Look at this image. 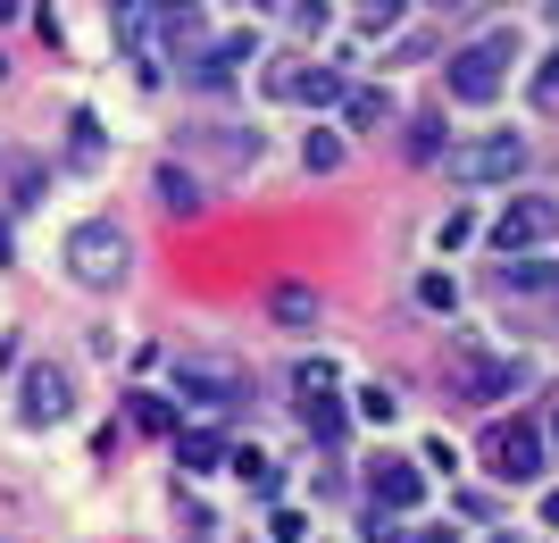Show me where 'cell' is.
<instances>
[{
  "instance_id": "obj_1",
  "label": "cell",
  "mask_w": 559,
  "mask_h": 543,
  "mask_svg": "<svg viewBox=\"0 0 559 543\" xmlns=\"http://www.w3.org/2000/svg\"><path fill=\"white\" fill-rule=\"evenodd\" d=\"M126 268H134V235H126L117 217H84L68 235V276L84 284V293H117Z\"/></svg>"
},
{
  "instance_id": "obj_2",
  "label": "cell",
  "mask_w": 559,
  "mask_h": 543,
  "mask_svg": "<svg viewBox=\"0 0 559 543\" xmlns=\"http://www.w3.org/2000/svg\"><path fill=\"white\" fill-rule=\"evenodd\" d=\"M176 393H185V410H234L251 393V368L234 352H176Z\"/></svg>"
},
{
  "instance_id": "obj_3",
  "label": "cell",
  "mask_w": 559,
  "mask_h": 543,
  "mask_svg": "<svg viewBox=\"0 0 559 543\" xmlns=\"http://www.w3.org/2000/svg\"><path fill=\"white\" fill-rule=\"evenodd\" d=\"M510 68H518V43H510V34H485V43L451 50V101L485 109V101L501 93V84H510Z\"/></svg>"
},
{
  "instance_id": "obj_4",
  "label": "cell",
  "mask_w": 559,
  "mask_h": 543,
  "mask_svg": "<svg viewBox=\"0 0 559 543\" xmlns=\"http://www.w3.org/2000/svg\"><path fill=\"white\" fill-rule=\"evenodd\" d=\"M451 393L467 410H492L501 393H518V359H501L492 343H451Z\"/></svg>"
},
{
  "instance_id": "obj_5",
  "label": "cell",
  "mask_w": 559,
  "mask_h": 543,
  "mask_svg": "<svg viewBox=\"0 0 559 543\" xmlns=\"http://www.w3.org/2000/svg\"><path fill=\"white\" fill-rule=\"evenodd\" d=\"M485 469H492V476H510V485L543 476V426H526V418H492V426H485Z\"/></svg>"
},
{
  "instance_id": "obj_6",
  "label": "cell",
  "mask_w": 559,
  "mask_h": 543,
  "mask_svg": "<svg viewBox=\"0 0 559 543\" xmlns=\"http://www.w3.org/2000/svg\"><path fill=\"white\" fill-rule=\"evenodd\" d=\"M518 167H526V142L518 134H476L451 151V176L460 185H518Z\"/></svg>"
},
{
  "instance_id": "obj_7",
  "label": "cell",
  "mask_w": 559,
  "mask_h": 543,
  "mask_svg": "<svg viewBox=\"0 0 559 543\" xmlns=\"http://www.w3.org/2000/svg\"><path fill=\"white\" fill-rule=\"evenodd\" d=\"M68 410H75V377H68V368H50V359H34V368L17 377V418L25 426H59Z\"/></svg>"
},
{
  "instance_id": "obj_8",
  "label": "cell",
  "mask_w": 559,
  "mask_h": 543,
  "mask_svg": "<svg viewBox=\"0 0 559 543\" xmlns=\"http://www.w3.org/2000/svg\"><path fill=\"white\" fill-rule=\"evenodd\" d=\"M551 226H559V201H543V192H518L510 210L492 217V251H501V260H518V251H535Z\"/></svg>"
},
{
  "instance_id": "obj_9",
  "label": "cell",
  "mask_w": 559,
  "mask_h": 543,
  "mask_svg": "<svg viewBox=\"0 0 559 543\" xmlns=\"http://www.w3.org/2000/svg\"><path fill=\"white\" fill-rule=\"evenodd\" d=\"M267 93H276V101H301V109H334V101H343L350 84H343L334 68H309V59H284V68L267 75Z\"/></svg>"
},
{
  "instance_id": "obj_10",
  "label": "cell",
  "mask_w": 559,
  "mask_h": 543,
  "mask_svg": "<svg viewBox=\"0 0 559 543\" xmlns=\"http://www.w3.org/2000/svg\"><path fill=\"white\" fill-rule=\"evenodd\" d=\"M251 59H259V34H251V25H242V34H217V43L210 50H201V59H192V84H210V93H217V84H234V75H242V68H251Z\"/></svg>"
},
{
  "instance_id": "obj_11",
  "label": "cell",
  "mask_w": 559,
  "mask_h": 543,
  "mask_svg": "<svg viewBox=\"0 0 559 543\" xmlns=\"http://www.w3.org/2000/svg\"><path fill=\"white\" fill-rule=\"evenodd\" d=\"M368 485H376L384 510H418V501H426V469H418V460H376Z\"/></svg>"
},
{
  "instance_id": "obj_12",
  "label": "cell",
  "mask_w": 559,
  "mask_h": 543,
  "mask_svg": "<svg viewBox=\"0 0 559 543\" xmlns=\"http://www.w3.org/2000/svg\"><path fill=\"white\" fill-rule=\"evenodd\" d=\"M501 302H559V268H543L535 251L501 260Z\"/></svg>"
},
{
  "instance_id": "obj_13",
  "label": "cell",
  "mask_w": 559,
  "mask_h": 543,
  "mask_svg": "<svg viewBox=\"0 0 559 543\" xmlns=\"http://www.w3.org/2000/svg\"><path fill=\"white\" fill-rule=\"evenodd\" d=\"M151 192H159V210H167V217H192V210H201V176H192V167H176V160H159Z\"/></svg>"
},
{
  "instance_id": "obj_14",
  "label": "cell",
  "mask_w": 559,
  "mask_h": 543,
  "mask_svg": "<svg viewBox=\"0 0 559 543\" xmlns=\"http://www.w3.org/2000/svg\"><path fill=\"white\" fill-rule=\"evenodd\" d=\"M267 318H276V327H318V284H276V293H267Z\"/></svg>"
},
{
  "instance_id": "obj_15",
  "label": "cell",
  "mask_w": 559,
  "mask_h": 543,
  "mask_svg": "<svg viewBox=\"0 0 559 543\" xmlns=\"http://www.w3.org/2000/svg\"><path fill=\"white\" fill-rule=\"evenodd\" d=\"M226 469L242 476V485H251L259 501H276V494H284V469L267 460V451H226Z\"/></svg>"
},
{
  "instance_id": "obj_16",
  "label": "cell",
  "mask_w": 559,
  "mask_h": 543,
  "mask_svg": "<svg viewBox=\"0 0 559 543\" xmlns=\"http://www.w3.org/2000/svg\"><path fill=\"white\" fill-rule=\"evenodd\" d=\"M176 460H185L192 476H210V469H226V444H217L210 426H192V435H176Z\"/></svg>"
},
{
  "instance_id": "obj_17",
  "label": "cell",
  "mask_w": 559,
  "mask_h": 543,
  "mask_svg": "<svg viewBox=\"0 0 559 543\" xmlns=\"http://www.w3.org/2000/svg\"><path fill=\"white\" fill-rule=\"evenodd\" d=\"M301 426L318 444H343V402H334V393H301Z\"/></svg>"
},
{
  "instance_id": "obj_18",
  "label": "cell",
  "mask_w": 559,
  "mask_h": 543,
  "mask_svg": "<svg viewBox=\"0 0 559 543\" xmlns=\"http://www.w3.org/2000/svg\"><path fill=\"white\" fill-rule=\"evenodd\" d=\"M343 118H350V134H376V126H384V93H376V84L343 93Z\"/></svg>"
},
{
  "instance_id": "obj_19",
  "label": "cell",
  "mask_w": 559,
  "mask_h": 543,
  "mask_svg": "<svg viewBox=\"0 0 559 543\" xmlns=\"http://www.w3.org/2000/svg\"><path fill=\"white\" fill-rule=\"evenodd\" d=\"M68 167H100V118H93V109H75V126H68Z\"/></svg>"
},
{
  "instance_id": "obj_20",
  "label": "cell",
  "mask_w": 559,
  "mask_h": 543,
  "mask_svg": "<svg viewBox=\"0 0 559 543\" xmlns=\"http://www.w3.org/2000/svg\"><path fill=\"white\" fill-rule=\"evenodd\" d=\"M409 160H418V167L443 160V118H435V109H426V118H409Z\"/></svg>"
},
{
  "instance_id": "obj_21",
  "label": "cell",
  "mask_w": 559,
  "mask_h": 543,
  "mask_svg": "<svg viewBox=\"0 0 559 543\" xmlns=\"http://www.w3.org/2000/svg\"><path fill=\"white\" fill-rule=\"evenodd\" d=\"M301 167H309V176H334V167H343V134H326V126H318V134L301 142Z\"/></svg>"
},
{
  "instance_id": "obj_22",
  "label": "cell",
  "mask_w": 559,
  "mask_h": 543,
  "mask_svg": "<svg viewBox=\"0 0 559 543\" xmlns=\"http://www.w3.org/2000/svg\"><path fill=\"white\" fill-rule=\"evenodd\" d=\"M151 17H159L167 34H192V25H201V0H151Z\"/></svg>"
},
{
  "instance_id": "obj_23",
  "label": "cell",
  "mask_w": 559,
  "mask_h": 543,
  "mask_svg": "<svg viewBox=\"0 0 559 543\" xmlns=\"http://www.w3.org/2000/svg\"><path fill=\"white\" fill-rule=\"evenodd\" d=\"M359 418L393 426V418H401V393H393V385H368V393H359Z\"/></svg>"
},
{
  "instance_id": "obj_24",
  "label": "cell",
  "mask_w": 559,
  "mask_h": 543,
  "mask_svg": "<svg viewBox=\"0 0 559 543\" xmlns=\"http://www.w3.org/2000/svg\"><path fill=\"white\" fill-rule=\"evenodd\" d=\"M126 410H134V426H142V435H167V426H176V410H167V402H151V393H134Z\"/></svg>"
},
{
  "instance_id": "obj_25",
  "label": "cell",
  "mask_w": 559,
  "mask_h": 543,
  "mask_svg": "<svg viewBox=\"0 0 559 543\" xmlns=\"http://www.w3.org/2000/svg\"><path fill=\"white\" fill-rule=\"evenodd\" d=\"M418 309H460V284L451 276H418Z\"/></svg>"
},
{
  "instance_id": "obj_26",
  "label": "cell",
  "mask_w": 559,
  "mask_h": 543,
  "mask_svg": "<svg viewBox=\"0 0 559 543\" xmlns=\"http://www.w3.org/2000/svg\"><path fill=\"white\" fill-rule=\"evenodd\" d=\"M401 9H409V0H359V25L384 34V25H401Z\"/></svg>"
},
{
  "instance_id": "obj_27",
  "label": "cell",
  "mask_w": 559,
  "mask_h": 543,
  "mask_svg": "<svg viewBox=\"0 0 559 543\" xmlns=\"http://www.w3.org/2000/svg\"><path fill=\"white\" fill-rule=\"evenodd\" d=\"M293 385H301V393H334V368H326V359H301V368H293Z\"/></svg>"
},
{
  "instance_id": "obj_28",
  "label": "cell",
  "mask_w": 559,
  "mask_h": 543,
  "mask_svg": "<svg viewBox=\"0 0 559 543\" xmlns=\"http://www.w3.org/2000/svg\"><path fill=\"white\" fill-rule=\"evenodd\" d=\"M467 235H476V217H467V210H451V217H443V226H435V243H443V251H460V243H467Z\"/></svg>"
},
{
  "instance_id": "obj_29",
  "label": "cell",
  "mask_w": 559,
  "mask_h": 543,
  "mask_svg": "<svg viewBox=\"0 0 559 543\" xmlns=\"http://www.w3.org/2000/svg\"><path fill=\"white\" fill-rule=\"evenodd\" d=\"M267 535H276V543H301L309 519H301V510H267Z\"/></svg>"
},
{
  "instance_id": "obj_30",
  "label": "cell",
  "mask_w": 559,
  "mask_h": 543,
  "mask_svg": "<svg viewBox=\"0 0 559 543\" xmlns=\"http://www.w3.org/2000/svg\"><path fill=\"white\" fill-rule=\"evenodd\" d=\"M293 17H301V25H326V17H334V0H293Z\"/></svg>"
},
{
  "instance_id": "obj_31",
  "label": "cell",
  "mask_w": 559,
  "mask_h": 543,
  "mask_svg": "<svg viewBox=\"0 0 559 543\" xmlns=\"http://www.w3.org/2000/svg\"><path fill=\"white\" fill-rule=\"evenodd\" d=\"M543 101H559V50L543 59Z\"/></svg>"
},
{
  "instance_id": "obj_32",
  "label": "cell",
  "mask_w": 559,
  "mask_h": 543,
  "mask_svg": "<svg viewBox=\"0 0 559 543\" xmlns=\"http://www.w3.org/2000/svg\"><path fill=\"white\" fill-rule=\"evenodd\" d=\"M401 543H451V535H443V527H426V535H401Z\"/></svg>"
},
{
  "instance_id": "obj_33",
  "label": "cell",
  "mask_w": 559,
  "mask_h": 543,
  "mask_svg": "<svg viewBox=\"0 0 559 543\" xmlns=\"http://www.w3.org/2000/svg\"><path fill=\"white\" fill-rule=\"evenodd\" d=\"M17 9H25V0H0V25H17Z\"/></svg>"
},
{
  "instance_id": "obj_34",
  "label": "cell",
  "mask_w": 559,
  "mask_h": 543,
  "mask_svg": "<svg viewBox=\"0 0 559 543\" xmlns=\"http://www.w3.org/2000/svg\"><path fill=\"white\" fill-rule=\"evenodd\" d=\"M543 519H551V527H559V485H551V501H543Z\"/></svg>"
},
{
  "instance_id": "obj_35",
  "label": "cell",
  "mask_w": 559,
  "mask_h": 543,
  "mask_svg": "<svg viewBox=\"0 0 559 543\" xmlns=\"http://www.w3.org/2000/svg\"><path fill=\"white\" fill-rule=\"evenodd\" d=\"M0 268H9V226H0Z\"/></svg>"
},
{
  "instance_id": "obj_36",
  "label": "cell",
  "mask_w": 559,
  "mask_h": 543,
  "mask_svg": "<svg viewBox=\"0 0 559 543\" xmlns=\"http://www.w3.org/2000/svg\"><path fill=\"white\" fill-rule=\"evenodd\" d=\"M126 9H142V0H117V17H126Z\"/></svg>"
},
{
  "instance_id": "obj_37",
  "label": "cell",
  "mask_w": 559,
  "mask_h": 543,
  "mask_svg": "<svg viewBox=\"0 0 559 543\" xmlns=\"http://www.w3.org/2000/svg\"><path fill=\"white\" fill-rule=\"evenodd\" d=\"M0 84H9V59H0Z\"/></svg>"
},
{
  "instance_id": "obj_38",
  "label": "cell",
  "mask_w": 559,
  "mask_h": 543,
  "mask_svg": "<svg viewBox=\"0 0 559 543\" xmlns=\"http://www.w3.org/2000/svg\"><path fill=\"white\" fill-rule=\"evenodd\" d=\"M551 435H559V410H551Z\"/></svg>"
},
{
  "instance_id": "obj_39",
  "label": "cell",
  "mask_w": 559,
  "mask_h": 543,
  "mask_svg": "<svg viewBox=\"0 0 559 543\" xmlns=\"http://www.w3.org/2000/svg\"><path fill=\"white\" fill-rule=\"evenodd\" d=\"M551 17H559V9H551Z\"/></svg>"
}]
</instances>
